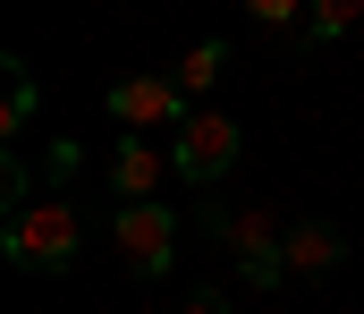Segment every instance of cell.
<instances>
[{
	"label": "cell",
	"instance_id": "cell-11",
	"mask_svg": "<svg viewBox=\"0 0 364 314\" xmlns=\"http://www.w3.org/2000/svg\"><path fill=\"white\" fill-rule=\"evenodd\" d=\"M246 9H255V26H288V17H305L314 0H246Z\"/></svg>",
	"mask_w": 364,
	"mask_h": 314
},
{
	"label": "cell",
	"instance_id": "cell-9",
	"mask_svg": "<svg viewBox=\"0 0 364 314\" xmlns=\"http://www.w3.org/2000/svg\"><path fill=\"white\" fill-rule=\"evenodd\" d=\"M364 26V0H314L305 9V51H331V43H348Z\"/></svg>",
	"mask_w": 364,
	"mask_h": 314
},
{
	"label": "cell",
	"instance_id": "cell-4",
	"mask_svg": "<svg viewBox=\"0 0 364 314\" xmlns=\"http://www.w3.org/2000/svg\"><path fill=\"white\" fill-rule=\"evenodd\" d=\"M110 246L127 255L136 281H161V272L178 263V212L153 204V196H144V204H119V212H110Z\"/></svg>",
	"mask_w": 364,
	"mask_h": 314
},
{
	"label": "cell",
	"instance_id": "cell-7",
	"mask_svg": "<svg viewBox=\"0 0 364 314\" xmlns=\"http://www.w3.org/2000/svg\"><path fill=\"white\" fill-rule=\"evenodd\" d=\"M161 179H178L170 153H153L144 136H119V153H110V196H119V204H144V196H161Z\"/></svg>",
	"mask_w": 364,
	"mask_h": 314
},
{
	"label": "cell",
	"instance_id": "cell-2",
	"mask_svg": "<svg viewBox=\"0 0 364 314\" xmlns=\"http://www.w3.org/2000/svg\"><path fill=\"white\" fill-rule=\"evenodd\" d=\"M212 229L237 246V281L246 289H288V255H279L288 221L272 204H229V212H212Z\"/></svg>",
	"mask_w": 364,
	"mask_h": 314
},
{
	"label": "cell",
	"instance_id": "cell-1",
	"mask_svg": "<svg viewBox=\"0 0 364 314\" xmlns=\"http://www.w3.org/2000/svg\"><path fill=\"white\" fill-rule=\"evenodd\" d=\"M0 255L17 272H68L85 255V212L68 204V196H26L0 221Z\"/></svg>",
	"mask_w": 364,
	"mask_h": 314
},
{
	"label": "cell",
	"instance_id": "cell-6",
	"mask_svg": "<svg viewBox=\"0 0 364 314\" xmlns=\"http://www.w3.org/2000/svg\"><path fill=\"white\" fill-rule=\"evenodd\" d=\"M279 255H288V281H331V272L348 263V238H339L331 221H288Z\"/></svg>",
	"mask_w": 364,
	"mask_h": 314
},
{
	"label": "cell",
	"instance_id": "cell-12",
	"mask_svg": "<svg viewBox=\"0 0 364 314\" xmlns=\"http://www.w3.org/2000/svg\"><path fill=\"white\" fill-rule=\"evenodd\" d=\"M178 314H237V298H229V289H186Z\"/></svg>",
	"mask_w": 364,
	"mask_h": 314
},
{
	"label": "cell",
	"instance_id": "cell-5",
	"mask_svg": "<svg viewBox=\"0 0 364 314\" xmlns=\"http://www.w3.org/2000/svg\"><path fill=\"white\" fill-rule=\"evenodd\" d=\"M102 110H110L119 127H161V136H170V127H186L195 103H186V85L170 68H153V77H119V85L102 94Z\"/></svg>",
	"mask_w": 364,
	"mask_h": 314
},
{
	"label": "cell",
	"instance_id": "cell-8",
	"mask_svg": "<svg viewBox=\"0 0 364 314\" xmlns=\"http://www.w3.org/2000/svg\"><path fill=\"white\" fill-rule=\"evenodd\" d=\"M34 77H26V60H0V145H17L26 127H34Z\"/></svg>",
	"mask_w": 364,
	"mask_h": 314
},
{
	"label": "cell",
	"instance_id": "cell-3",
	"mask_svg": "<svg viewBox=\"0 0 364 314\" xmlns=\"http://www.w3.org/2000/svg\"><path fill=\"white\" fill-rule=\"evenodd\" d=\"M170 170H178L186 187H220L237 170V119L186 110V127H170Z\"/></svg>",
	"mask_w": 364,
	"mask_h": 314
},
{
	"label": "cell",
	"instance_id": "cell-10",
	"mask_svg": "<svg viewBox=\"0 0 364 314\" xmlns=\"http://www.w3.org/2000/svg\"><path fill=\"white\" fill-rule=\"evenodd\" d=\"M220 68H229V43H195V51H186L170 77H178V85H186V103H195V94H203V85H212Z\"/></svg>",
	"mask_w": 364,
	"mask_h": 314
}]
</instances>
